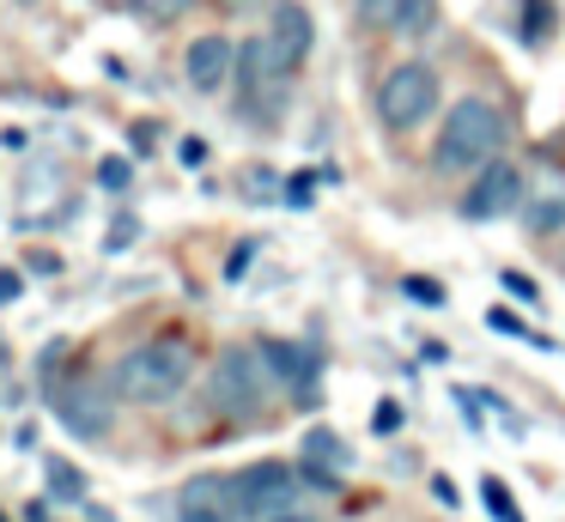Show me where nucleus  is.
Returning <instances> with one entry per match:
<instances>
[{
    "label": "nucleus",
    "instance_id": "1",
    "mask_svg": "<svg viewBox=\"0 0 565 522\" xmlns=\"http://www.w3.org/2000/svg\"><path fill=\"white\" fill-rule=\"evenodd\" d=\"M189 376H195V359H189L183 340H147V347L116 359L110 388L116 401H135V407H164L189 388Z\"/></svg>",
    "mask_w": 565,
    "mask_h": 522
},
{
    "label": "nucleus",
    "instance_id": "2",
    "mask_svg": "<svg viewBox=\"0 0 565 522\" xmlns=\"http://www.w3.org/2000/svg\"><path fill=\"white\" fill-rule=\"evenodd\" d=\"M499 152H504V109L499 104H487V97H462V104L450 109V121H444V134H438V170H487V164H499Z\"/></svg>",
    "mask_w": 565,
    "mask_h": 522
},
{
    "label": "nucleus",
    "instance_id": "3",
    "mask_svg": "<svg viewBox=\"0 0 565 522\" xmlns=\"http://www.w3.org/2000/svg\"><path fill=\"white\" fill-rule=\"evenodd\" d=\"M274 395V371L262 359V347H225L213 359V407L220 413H262V401Z\"/></svg>",
    "mask_w": 565,
    "mask_h": 522
},
{
    "label": "nucleus",
    "instance_id": "4",
    "mask_svg": "<svg viewBox=\"0 0 565 522\" xmlns=\"http://www.w3.org/2000/svg\"><path fill=\"white\" fill-rule=\"evenodd\" d=\"M431 109H438V73H431L426 61H402V67L377 85V116H383V128H395V134L419 128Z\"/></svg>",
    "mask_w": 565,
    "mask_h": 522
},
{
    "label": "nucleus",
    "instance_id": "5",
    "mask_svg": "<svg viewBox=\"0 0 565 522\" xmlns=\"http://www.w3.org/2000/svg\"><path fill=\"white\" fill-rule=\"evenodd\" d=\"M298 498H305V480L280 461H256V468L237 473V504H244V522H274L292 516Z\"/></svg>",
    "mask_w": 565,
    "mask_h": 522
},
{
    "label": "nucleus",
    "instance_id": "6",
    "mask_svg": "<svg viewBox=\"0 0 565 522\" xmlns=\"http://www.w3.org/2000/svg\"><path fill=\"white\" fill-rule=\"evenodd\" d=\"M50 407H55V419H62L74 437H104V432H110V419H116V388L74 376V383H55L50 388Z\"/></svg>",
    "mask_w": 565,
    "mask_h": 522
},
{
    "label": "nucleus",
    "instance_id": "7",
    "mask_svg": "<svg viewBox=\"0 0 565 522\" xmlns=\"http://www.w3.org/2000/svg\"><path fill=\"white\" fill-rule=\"evenodd\" d=\"M237 73H244V92L256 109H268V116H280L286 109V85H292V67L280 61V49L268 43V31L249 36L244 49H237Z\"/></svg>",
    "mask_w": 565,
    "mask_h": 522
},
{
    "label": "nucleus",
    "instance_id": "8",
    "mask_svg": "<svg viewBox=\"0 0 565 522\" xmlns=\"http://www.w3.org/2000/svg\"><path fill=\"white\" fill-rule=\"evenodd\" d=\"M177 522H244L237 473H195V480L177 492Z\"/></svg>",
    "mask_w": 565,
    "mask_h": 522
},
{
    "label": "nucleus",
    "instance_id": "9",
    "mask_svg": "<svg viewBox=\"0 0 565 522\" xmlns=\"http://www.w3.org/2000/svg\"><path fill=\"white\" fill-rule=\"evenodd\" d=\"M523 194H529L523 170L487 164V170L475 177V189L462 194V213H468V219H504V213H516V206H523Z\"/></svg>",
    "mask_w": 565,
    "mask_h": 522
},
{
    "label": "nucleus",
    "instance_id": "10",
    "mask_svg": "<svg viewBox=\"0 0 565 522\" xmlns=\"http://www.w3.org/2000/svg\"><path fill=\"white\" fill-rule=\"evenodd\" d=\"M268 43L280 49V61H286L292 73L310 61V43H317V24H310V12L298 7V0H280V7L268 12Z\"/></svg>",
    "mask_w": 565,
    "mask_h": 522
},
{
    "label": "nucleus",
    "instance_id": "11",
    "mask_svg": "<svg viewBox=\"0 0 565 522\" xmlns=\"http://www.w3.org/2000/svg\"><path fill=\"white\" fill-rule=\"evenodd\" d=\"M183 67H189V85H195L201 97H213L225 79H232V67H237V49L225 43L220 31H207V36H195V43H189V61H183Z\"/></svg>",
    "mask_w": 565,
    "mask_h": 522
},
{
    "label": "nucleus",
    "instance_id": "12",
    "mask_svg": "<svg viewBox=\"0 0 565 522\" xmlns=\"http://www.w3.org/2000/svg\"><path fill=\"white\" fill-rule=\"evenodd\" d=\"M359 19L390 36H419V31H431L438 12H431V0H359Z\"/></svg>",
    "mask_w": 565,
    "mask_h": 522
},
{
    "label": "nucleus",
    "instance_id": "13",
    "mask_svg": "<svg viewBox=\"0 0 565 522\" xmlns=\"http://www.w3.org/2000/svg\"><path fill=\"white\" fill-rule=\"evenodd\" d=\"M523 225L535 231V237H547V231L565 225V170H541V177L529 182V194H523Z\"/></svg>",
    "mask_w": 565,
    "mask_h": 522
},
{
    "label": "nucleus",
    "instance_id": "14",
    "mask_svg": "<svg viewBox=\"0 0 565 522\" xmlns=\"http://www.w3.org/2000/svg\"><path fill=\"white\" fill-rule=\"evenodd\" d=\"M262 359H268V371H274V383H310V352L305 347H292V340H262Z\"/></svg>",
    "mask_w": 565,
    "mask_h": 522
},
{
    "label": "nucleus",
    "instance_id": "15",
    "mask_svg": "<svg viewBox=\"0 0 565 522\" xmlns=\"http://www.w3.org/2000/svg\"><path fill=\"white\" fill-rule=\"evenodd\" d=\"M305 461H310V468H341V461H347V444H341L334 432H310V437H305Z\"/></svg>",
    "mask_w": 565,
    "mask_h": 522
},
{
    "label": "nucleus",
    "instance_id": "16",
    "mask_svg": "<svg viewBox=\"0 0 565 522\" xmlns=\"http://www.w3.org/2000/svg\"><path fill=\"white\" fill-rule=\"evenodd\" d=\"M480 498H487V510H492V522H523V510H516V498L504 492L499 480H480Z\"/></svg>",
    "mask_w": 565,
    "mask_h": 522
},
{
    "label": "nucleus",
    "instance_id": "17",
    "mask_svg": "<svg viewBox=\"0 0 565 522\" xmlns=\"http://www.w3.org/2000/svg\"><path fill=\"white\" fill-rule=\"evenodd\" d=\"M487 322L499 328V334H516V340H529V347H547V340H541V334H535V328H529V322H523V316H516V310H504V303H499V310L487 316Z\"/></svg>",
    "mask_w": 565,
    "mask_h": 522
},
{
    "label": "nucleus",
    "instance_id": "18",
    "mask_svg": "<svg viewBox=\"0 0 565 522\" xmlns=\"http://www.w3.org/2000/svg\"><path fill=\"white\" fill-rule=\"evenodd\" d=\"M50 492H55V498H86V480H79L67 461H55V468H50Z\"/></svg>",
    "mask_w": 565,
    "mask_h": 522
},
{
    "label": "nucleus",
    "instance_id": "19",
    "mask_svg": "<svg viewBox=\"0 0 565 522\" xmlns=\"http://www.w3.org/2000/svg\"><path fill=\"white\" fill-rule=\"evenodd\" d=\"M98 182H104V189H128V182H135V170H128L122 158H104V164H98Z\"/></svg>",
    "mask_w": 565,
    "mask_h": 522
},
{
    "label": "nucleus",
    "instance_id": "20",
    "mask_svg": "<svg viewBox=\"0 0 565 522\" xmlns=\"http://www.w3.org/2000/svg\"><path fill=\"white\" fill-rule=\"evenodd\" d=\"M128 7L152 12V19H177V12H183V7H195V0H128Z\"/></svg>",
    "mask_w": 565,
    "mask_h": 522
},
{
    "label": "nucleus",
    "instance_id": "21",
    "mask_svg": "<svg viewBox=\"0 0 565 522\" xmlns=\"http://www.w3.org/2000/svg\"><path fill=\"white\" fill-rule=\"evenodd\" d=\"M504 291H516L523 303H535V298H541V291H535V279H529V274H516V267H504Z\"/></svg>",
    "mask_w": 565,
    "mask_h": 522
},
{
    "label": "nucleus",
    "instance_id": "22",
    "mask_svg": "<svg viewBox=\"0 0 565 522\" xmlns=\"http://www.w3.org/2000/svg\"><path fill=\"white\" fill-rule=\"evenodd\" d=\"M407 298H414V303H444V286H431V279H407Z\"/></svg>",
    "mask_w": 565,
    "mask_h": 522
},
{
    "label": "nucleus",
    "instance_id": "23",
    "mask_svg": "<svg viewBox=\"0 0 565 522\" xmlns=\"http://www.w3.org/2000/svg\"><path fill=\"white\" fill-rule=\"evenodd\" d=\"M310 194H317V177H310V170H305V177H292V182H286V201H292V206H305Z\"/></svg>",
    "mask_w": 565,
    "mask_h": 522
},
{
    "label": "nucleus",
    "instance_id": "24",
    "mask_svg": "<svg viewBox=\"0 0 565 522\" xmlns=\"http://www.w3.org/2000/svg\"><path fill=\"white\" fill-rule=\"evenodd\" d=\"M371 425H377V432H395V425H402V407H395V401H377V419Z\"/></svg>",
    "mask_w": 565,
    "mask_h": 522
},
{
    "label": "nucleus",
    "instance_id": "25",
    "mask_svg": "<svg viewBox=\"0 0 565 522\" xmlns=\"http://www.w3.org/2000/svg\"><path fill=\"white\" fill-rule=\"evenodd\" d=\"M183 164H207V140H183Z\"/></svg>",
    "mask_w": 565,
    "mask_h": 522
},
{
    "label": "nucleus",
    "instance_id": "26",
    "mask_svg": "<svg viewBox=\"0 0 565 522\" xmlns=\"http://www.w3.org/2000/svg\"><path fill=\"white\" fill-rule=\"evenodd\" d=\"M19 298V274H7V267H0V303H13Z\"/></svg>",
    "mask_w": 565,
    "mask_h": 522
},
{
    "label": "nucleus",
    "instance_id": "27",
    "mask_svg": "<svg viewBox=\"0 0 565 522\" xmlns=\"http://www.w3.org/2000/svg\"><path fill=\"white\" fill-rule=\"evenodd\" d=\"M19 522H55V516H50V504H25V516H19Z\"/></svg>",
    "mask_w": 565,
    "mask_h": 522
},
{
    "label": "nucleus",
    "instance_id": "28",
    "mask_svg": "<svg viewBox=\"0 0 565 522\" xmlns=\"http://www.w3.org/2000/svg\"><path fill=\"white\" fill-rule=\"evenodd\" d=\"M274 522H317V516H305V510H292V516H274Z\"/></svg>",
    "mask_w": 565,
    "mask_h": 522
}]
</instances>
